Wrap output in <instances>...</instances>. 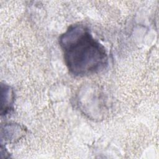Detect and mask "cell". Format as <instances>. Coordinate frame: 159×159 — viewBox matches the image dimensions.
Listing matches in <instances>:
<instances>
[{
	"mask_svg": "<svg viewBox=\"0 0 159 159\" xmlns=\"http://www.w3.org/2000/svg\"><path fill=\"white\" fill-rule=\"evenodd\" d=\"M59 44L69 72L76 77L94 75L104 70L108 57L104 47L82 24H74L60 36Z\"/></svg>",
	"mask_w": 159,
	"mask_h": 159,
	"instance_id": "1",
	"label": "cell"
},
{
	"mask_svg": "<svg viewBox=\"0 0 159 159\" xmlns=\"http://www.w3.org/2000/svg\"><path fill=\"white\" fill-rule=\"evenodd\" d=\"M14 96L12 89L7 85L1 84V115H6L11 111L14 103Z\"/></svg>",
	"mask_w": 159,
	"mask_h": 159,
	"instance_id": "2",
	"label": "cell"
}]
</instances>
